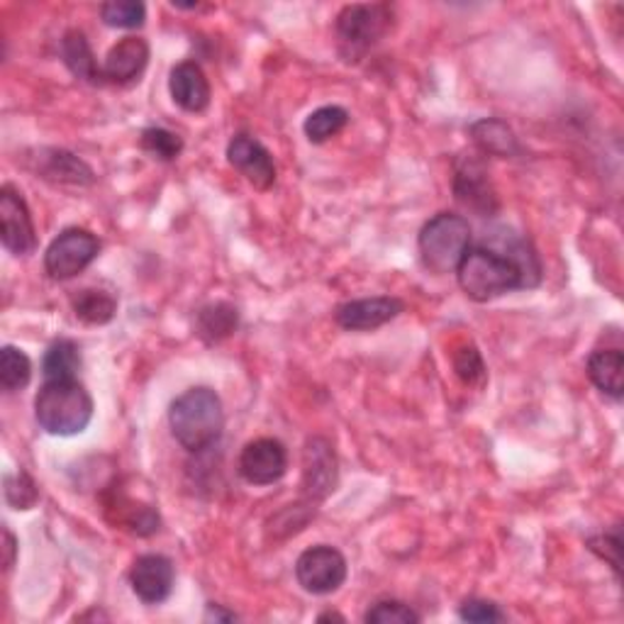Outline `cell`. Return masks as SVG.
Segmentation results:
<instances>
[{
    "instance_id": "obj_2",
    "label": "cell",
    "mask_w": 624,
    "mask_h": 624,
    "mask_svg": "<svg viewBox=\"0 0 624 624\" xmlns=\"http://www.w3.org/2000/svg\"><path fill=\"white\" fill-rule=\"evenodd\" d=\"M169 427L176 442L191 454L211 449L225 430V408L207 386L189 388L171 402Z\"/></svg>"
},
{
    "instance_id": "obj_5",
    "label": "cell",
    "mask_w": 624,
    "mask_h": 624,
    "mask_svg": "<svg viewBox=\"0 0 624 624\" xmlns=\"http://www.w3.org/2000/svg\"><path fill=\"white\" fill-rule=\"evenodd\" d=\"M420 257L427 271L452 273L471 249V225L456 213H439L420 229Z\"/></svg>"
},
{
    "instance_id": "obj_4",
    "label": "cell",
    "mask_w": 624,
    "mask_h": 624,
    "mask_svg": "<svg viewBox=\"0 0 624 624\" xmlns=\"http://www.w3.org/2000/svg\"><path fill=\"white\" fill-rule=\"evenodd\" d=\"M392 25V8L384 3L344 6L334 22L340 56L346 64L362 62Z\"/></svg>"
},
{
    "instance_id": "obj_17",
    "label": "cell",
    "mask_w": 624,
    "mask_h": 624,
    "mask_svg": "<svg viewBox=\"0 0 624 624\" xmlns=\"http://www.w3.org/2000/svg\"><path fill=\"white\" fill-rule=\"evenodd\" d=\"M37 173L52 183H64V186H90L96 181V173L84 159H78L64 149H44L40 157Z\"/></svg>"
},
{
    "instance_id": "obj_24",
    "label": "cell",
    "mask_w": 624,
    "mask_h": 624,
    "mask_svg": "<svg viewBox=\"0 0 624 624\" xmlns=\"http://www.w3.org/2000/svg\"><path fill=\"white\" fill-rule=\"evenodd\" d=\"M346 122H349V112H346L342 106H325L308 115L303 132L312 144H322L332 140L334 135H340Z\"/></svg>"
},
{
    "instance_id": "obj_9",
    "label": "cell",
    "mask_w": 624,
    "mask_h": 624,
    "mask_svg": "<svg viewBox=\"0 0 624 624\" xmlns=\"http://www.w3.org/2000/svg\"><path fill=\"white\" fill-rule=\"evenodd\" d=\"M340 483V464L334 447L322 437L308 439L303 449V501L318 505L334 493Z\"/></svg>"
},
{
    "instance_id": "obj_1",
    "label": "cell",
    "mask_w": 624,
    "mask_h": 624,
    "mask_svg": "<svg viewBox=\"0 0 624 624\" xmlns=\"http://www.w3.org/2000/svg\"><path fill=\"white\" fill-rule=\"evenodd\" d=\"M493 239L498 247L469 249L456 269L461 291L476 303H491L519 288H535L541 281L539 257L527 239L510 233H501Z\"/></svg>"
},
{
    "instance_id": "obj_6",
    "label": "cell",
    "mask_w": 624,
    "mask_h": 624,
    "mask_svg": "<svg viewBox=\"0 0 624 624\" xmlns=\"http://www.w3.org/2000/svg\"><path fill=\"white\" fill-rule=\"evenodd\" d=\"M100 239L84 227H68L44 251V271L54 281H68L84 273L98 259Z\"/></svg>"
},
{
    "instance_id": "obj_13",
    "label": "cell",
    "mask_w": 624,
    "mask_h": 624,
    "mask_svg": "<svg viewBox=\"0 0 624 624\" xmlns=\"http://www.w3.org/2000/svg\"><path fill=\"white\" fill-rule=\"evenodd\" d=\"M173 583H176V569L171 559L161 553H144L137 559L130 569L132 593L142 600L144 605H161L169 600Z\"/></svg>"
},
{
    "instance_id": "obj_33",
    "label": "cell",
    "mask_w": 624,
    "mask_h": 624,
    "mask_svg": "<svg viewBox=\"0 0 624 624\" xmlns=\"http://www.w3.org/2000/svg\"><path fill=\"white\" fill-rule=\"evenodd\" d=\"M3 549H6V571H10L15 566V553H18V541L13 537V531H10L8 527H3Z\"/></svg>"
},
{
    "instance_id": "obj_35",
    "label": "cell",
    "mask_w": 624,
    "mask_h": 624,
    "mask_svg": "<svg viewBox=\"0 0 624 624\" xmlns=\"http://www.w3.org/2000/svg\"><path fill=\"white\" fill-rule=\"evenodd\" d=\"M318 620H320V622H325V620H337V622H344V617H342V615H337V612H325V615H320Z\"/></svg>"
},
{
    "instance_id": "obj_25",
    "label": "cell",
    "mask_w": 624,
    "mask_h": 624,
    "mask_svg": "<svg viewBox=\"0 0 624 624\" xmlns=\"http://www.w3.org/2000/svg\"><path fill=\"white\" fill-rule=\"evenodd\" d=\"M32 362L18 346H3L0 349V386L8 392H18L30 384Z\"/></svg>"
},
{
    "instance_id": "obj_32",
    "label": "cell",
    "mask_w": 624,
    "mask_h": 624,
    "mask_svg": "<svg viewBox=\"0 0 624 624\" xmlns=\"http://www.w3.org/2000/svg\"><path fill=\"white\" fill-rule=\"evenodd\" d=\"M622 539L620 535H598L588 539V549H591L595 557L603 559L605 563L612 566V571L620 575V551H622Z\"/></svg>"
},
{
    "instance_id": "obj_27",
    "label": "cell",
    "mask_w": 624,
    "mask_h": 624,
    "mask_svg": "<svg viewBox=\"0 0 624 624\" xmlns=\"http://www.w3.org/2000/svg\"><path fill=\"white\" fill-rule=\"evenodd\" d=\"M140 144L147 154L159 161H173L183 152V140L176 132H169L164 127H147L140 137Z\"/></svg>"
},
{
    "instance_id": "obj_31",
    "label": "cell",
    "mask_w": 624,
    "mask_h": 624,
    "mask_svg": "<svg viewBox=\"0 0 624 624\" xmlns=\"http://www.w3.org/2000/svg\"><path fill=\"white\" fill-rule=\"evenodd\" d=\"M459 617L464 622H473V624H491V622H503L505 612L495 603H491V600L471 598L461 603Z\"/></svg>"
},
{
    "instance_id": "obj_7",
    "label": "cell",
    "mask_w": 624,
    "mask_h": 624,
    "mask_svg": "<svg viewBox=\"0 0 624 624\" xmlns=\"http://www.w3.org/2000/svg\"><path fill=\"white\" fill-rule=\"evenodd\" d=\"M349 573L344 553L330 545L310 547L295 561L298 585L310 595H330L340 591Z\"/></svg>"
},
{
    "instance_id": "obj_10",
    "label": "cell",
    "mask_w": 624,
    "mask_h": 624,
    "mask_svg": "<svg viewBox=\"0 0 624 624\" xmlns=\"http://www.w3.org/2000/svg\"><path fill=\"white\" fill-rule=\"evenodd\" d=\"M237 469L249 485H273L286 476L288 452L279 439L259 437L241 449Z\"/></svg>"
},
{
    "instance_id": "obj_8",
    "label": "cell",
    "mask_w": 624,
    "mask_h": 624,
    "mask_svg": "<svg viewBox=\"0 0 624 624\" xmlns=\"http://www.w3.org/2000/svg\"><path fill=\"white\" fill-rule=\"evenodd\" d=\"M0 241L13 257H28L37 247L30 207L10 183L0 189Z\"/></svg>"
},
{
    "instance_id": "obj_29",
    "label": "cell",
    "mask_w": 624,
    "mask_h": 624,
    "mask_svg": "<svg viewBox=\"0 0 624 624\" xmlns=\"http://www.w3.org/2000/svg\"><path fill=\"white\" fill-rule=\"evenodd\" d=\"M6 501L13 510H30L37 505L40 491L37 483L30 478V473L18 471L15 476H6Z\"/></svg>"
},
{
    "instance_id": "obj_26",
    "label": "cell",
    "mask_w": 624,
    "mask_h": 624,
    "mask_svg": "<svg viewBox=\"0 0 624 624\" xmlns=\"http://www.w3.org/2000/svg\"><path fill=\"white\" fill-rule=\"evenodd\" d=\"M100 18L108 28L135 30L144 25L147 6L137 3V0H112V3L100 6Z\"/></svg>"
},
{
    "instance_id": "obj_15",
    "label": "cell",
    "mask_w": 624,
    "mask_h": 624,
    "mask_svg": "<svg viewBox=\"0 0 624 624\" xmlns=\"http://www.w3.org/2000/svg\"><path fill=\"white\" fill-rule=\"evenodd\" d=\"M169 90H171L173 103H176V106L186 112L207 110V106H211V98H213L211 80H207L201 64H195V62H181L171 68Z\"/></svg>"
},
{
    "instance_id": "obj_23",
    "label": "cell",
    "mask_w": 624,
    "mask_h": 624,
    "mask_svg": "<svg viewBox=\"0 0 624 624\" xmlns=\"http://www.w3.org/2000/svg\"><path fill=\"white\" fill-rule=\"evenodd\" d=\"M80 372V349L72 340H56L42 362L44 380H72Z\"/></svg>"
},
{
    "instance_id": "obj_20",
    "label": "cell",
    "mask_w": 624,
    "mask_h": 624,
    "mask_svg": "<svg viewBox=\"0 0 624 624\" xmlns=\"http://www.w3.org/2000/svg\"><path fill=\"white\" fill-rule=\"evenodd\" d=\"M239 327V310L233 303H211L201 308L198 320H195V332L205 344H217L233 337Z\"/></svg>"
},
{
    "instance_id": "obj_19",
    "label": "cell",
    "mask_w": 624,
    "mask_h": 624,
    "mask_svg": "<svg viewBox=\"0 0 624 624\" xmlns=\"http://www.w3.org/2000/svg\"><path fill=\"white\" fill-rule=\"evenodd\" d=\"M588 378L593 386L610 396L612 400L622 398L624 390V354L620 349H598L588 359Z\"/></svg>"
},
{
    "instance_id": "obj_28",
    "label": "cell",
    "mask_w": 624,
    "mask_h": 624,
    "mask_svg": "<svg viewBox=\"0 0 624 624\" xmlns=\"http://www.w3.org/2000/svg\"><path fill=\"white\" fill-rule=\"evenodd\" d=\"M454 372L461 378V384L466 386H476L481 388L485 384V364H483V356L473 344H464L459 346L456 354H454Z\"/></svg>"
},
{
    "instance_id": "obj_22",
    "label": "cell",
    "mask_w": 624,
    "mask_h": 624,
    "mask_svg": "<svg viewBox=\"0 0 624 624\" xmlns=\"http://www.w3.org/2000/svg\"><path fill=\"white\" fill-rule=\"evenodd\" d=\"M74 315L86 322V325H108L118 312V300L108 291H98V288H84L72 300Z\"/></svg>"
},
{
    "instance_id": "obj_30",
    "label": "cell",
    "mask_w": 624,
    "mask_h": 624,
    "mask_svg": "<svg viewBox=\"0 0 624 624\" xmlns=\"http://www.w3.org/2000/svg\"><path fill=\"white\" fill-rule=\"evenodd\" d=\"M364 620L368 624H418L422 617L410 605L400 600H380L372 610L366 612Z\"/></svg>"
},
{
    "instance_id": "obj_3",
    "label": "cell",
    "mask_w": 624,
    "mask_h": 624,
    "mask_svg": "<svg viewBox=\"0 0 624 624\" xmlns=\"http://www.w3.org/2000/svg\"><path fill=\"white\" fill-rule=\"evenodd\" d=\"M94 398L78 378L44 380L34 398V418L47 434L74 437L94 420Z\"/></svg>"
},
{
    "instance_id": "obj_12",
    "label": "cell",
    "mask_w": 624,
    "mask_h": 624,
    "mask_svg": "<svg viewBox=\"0 0 624 624\" xmlns=\"http://www.w3.org/2000/svg\"><path fill=\"white\" fill-rule=\"evenodd\" d=\"M406 310V303L396 295H376V298H362L349 300V303L340 305L334 310V320L342 330L349 332H374L378 327L388 325L396 320L400 312Z\"/></svg>"
},
{
    "instance_id": "obj_21",
    "label": "cell",
    "mask_w": 624,
    "mask_h": 624,
    "mask_svg": "<svg viewBox=\"0 0 624 624\" xmlns=\"http://www.w3.org/2000/svg\"><path fill=\"white\" fill-rule=\"evenodd\" d=\"M471 140L481 149V154L491 157H515L519 154L517 137L510 127L495 118H485L476 125H471Z\"/></svg>"
},
{
    "instance_id": "obj_34",
    "label": "cell",
    "mask_w": 624,
    "mask_h": 624,
    "mask_svg": "<svg viewBox=\"0 0 624 624\" xmlns=\"http://www.w3.org/2000/svg\"><path fill=\"white\" fill-rule=\"evenodd\" d=\"M207 617H215V620H227V622L237 620L235 612H225V610H219L217 605H207Z\"/></svg>"
},
{
    "instance_id": "obj_16",
    "label": "cell",
    "mask_w": 624,
    "mask_h": 624,
    "mask_svg": "<svg viewBox=\"0 0 624 624\" xmlns=\"http://www.w3.org/2000/svg\"><path fill=\"white\" fill-rule=\"evenodd\" d=\"M149 64V42L144 37H122L112 44L103 62V80L108 84H132Z\"/></svg>"
},
{
    "instance_id": "obj_14",
    "label": "cell",
    "mask_w": 624,
    "mask_h": 624,
    "mask_svg": "<svg viewBox=\"0 0 624 624\" xmlns=\"http://www.w3.org/2000/svg\"><path fill=\"white\" fill-rule=\"evenodd\" d=\"M227 161L257 191H269L276 183V161L271 152L249 135L233 137V142L227 144Z\"/></svg>"
},
{
    "instance_id": "obj_18",
    "label": "cell",
    "mask_w": 624,
    "mask_h": 624,
    "mask_svg": "<svg viewBox=\"0 0 624 624\" xmlns=\"http://www.w3.org/2000/svg\"><path fill=\"white\" fill-rule=\"evenodd\" d=\"M62 60L76 78L88 80V84H103V64L96 62V54L80 30H68L64 34Z\"/></svg>"
},
{
    "instance_id": "obj_11",
    "label": "cell",
    "mask_w": 624,
    "mask_h": 624,
    "mask_svg": "<svg viewBox=\"0 0 624 624\" xmlns=\"http://www.w3.org/2000/svg\"><path fill=\"white\" fill-rule=\"evenodd\" d=\"M454 195L461 205L481 217H491L498 211V195L488 179V169L478 157H461L456 161Z\"/></svg>"
}]
</instances>
